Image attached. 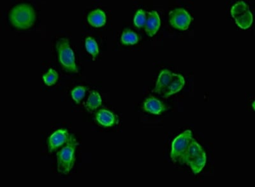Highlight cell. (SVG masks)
Returning <instances> with one entry per match:
<instances>
[{"label": "cell", "instance_id": "cell-4", "mask_svg": "<svg viewBox=\"0 0 255 187\" xmlns=\"http://www.w3.org/2000/svg\"><path fill=\"white\" fill-rule=\"evenodd\" d=\"M193 139L192 132L189 129L185 130L175 137L171 144L170 154L171 161L181 164L182 160Z\"/></svg>", "mask_w": 255, "mask_h": 187}, {"label": "cell", "instance_id": "cell-8", "mask_svg": "<svg viewBox=\"0 0 255 187\" xmlns=\"http://www.w3.org/2000/svg\"><path fill=\"white\" fill-rule=\"evenodd\" d=\"M161 25V21L159 13L157 11H151L147 12V21L145 27V31L149 37H152L159 30Z\"/></svg>", "mask_w": 255, "mask_h": 187}, {"label": "cell", "instance_id": "cell-15", "mask_svg": "<svg viewBox=\"0 0 255 187\" xmlns=\"http://www.w3.org/2000/svg\"><path fill=\"white\" fill-rule=\"evenodd\" d=\"M207 162V156L205 151L197 155L189 162L188 165L190 166L191 170L195 174H198L204 169Z\"/></svg>", "mask_w": 255, "mask_h": 187}, {"label": "cell", "instance_id": "cell-9", "mask_svg": "<svg viewBox=\"0 0 255 187\" xmlns=\"http://www.w3.org/2000/svg\"><path fill=\"white\" fill-rule=\"evenodd\" d=\"M97 123L103 127H109L118 124V117L109 110L101 109L96 113Z\"/></svg>", "mask_w": 255, "mask_h": 187}, {"label": "cell", "instance_id": "cell-10", "mask_svg": "<svg viewBox=\"0 0 255 187\" xmlns=\"http://www.w3.org/2000/svg\"><path fill=\"white\" fill-rule=\"evenodd\" d=\"M173 73L169 69H164L160 72L157 82L156 83L155 89L153 92L159 94H164V92L172 80Z\"/></svg>", "mask_w": 255, "mask_h": 187}, {"label": "cell", "instance_id": "cell-13", "mask_svg": "<svg viewBox=\"0 0 255 187\" xmlns=\"http://www.w3.org/2000/svg\"><path fill=\"white\" fill-rule=\"evenodd\" d=\"M106 15L101 9H96L91 11L87 15V21L90 25L94 28H100L106 23Z\"/></svg>", "mask_w": 255, "mask_h": 187}, {"label": "cell", "instance_id": "cell-21", "mask_svg": "<svg viewBox=\"0 0 255 187\" xmlns=\"http://www.w3.org/2000/svg\"><path fill=\"white\" fill-rule=\"evenodd\" d=\"M147 21V12L142 9H139L135 13L134 22L135 26L138 28H144Z\"/></svg>", "mask_w": 255, "mask_h": 187}, {"label": "cell", "instance_id": "cell-11", "mask_svg": "<svg viewBox=\"0 0 255 187\" xmlns=\"http://www.w3.org/2000/svg\"><path fill=\"white\" fill-rule=\"evenodd\" d=\"M143 108L146 112L150 113L151 114L157 115V116L161 115L168 109L164 103L154 97H150L144 101Z\"/></svg>", "mask_w": 255, "mask_h": 187}, {"label": "cell", "instance_id": "cell-1", "mask_svg": "<svg viewBox=\"0 0 255 187\" xmlns=\"http://www.w3.org/2000/svg\"><path fill=\"white\" fill-rule=\"evenodd\" d=\"M36 13L31 4L21 3L17 4L9 13V20L12 25L20 29L30 28L35 24Z\"/></svg>", "mask_w": 255, "mask_h": 187}, {"label": "cell", "instance_id": "cell-18", "mask_svg": "<svg viewBox=\"0 0 255 187\" xmlns=\"http://www.w3.org/2000/svg\"><path fill=\"white\" fill-rule=\"evenodd\" d=\"M85 47L88 53L92 57L93 61L98 58L99 47L94 38L88 37L85 40Z\"/></svg>", "mask_w": 255, "mask_h": 187}, {"label": "cell", "instance_id": "cell-5", "mask_svg": "<svg viewBox=\"0 0 255 187\" xmlns=\"http://www.w3.org/2000/svg\"><path fill=\"white\" fill-rule=\"evenodd\" d=\"M231 14L239 28L247 29L252 26L253 15L249 6L245 2L241 1L235 4L231 9Z\"/></svg>", "mask_w": 255, "mask_h": 187}, {"label": "cell", "instance_id": "cell-6", "mask_svg": "<svg viewBox=\"0 0 255 187\" xmlns=\"http://www.w3.org/2000/svg\"><path fill=\"white\" fill-rule=\"evenodd\" d=\"M191 20V15L184 8H175L169 12V22L171 26L179 30L188 29Z\"/></svg>", "mask_w": 255, "mask_h": 187}, {"label": "cell", "instance_id": "cell-14", "mask_svg": "<svg viewBox=\"0 0 255 187\" xmlns=\"http://www.w3.org/2000/svg\"><path fill=\"white\" fill-rule=\"evenodd\" d=\"M204 151L200 144L193 138L190 144H189L188 150H187L186 154H185L183 159L182 160L181 164H186L188 165V164L191 160L195 158V157L204 152Z\"/></svg>", "mask_w": 255, "mask_h": 187}, {"label": "cell", "instance_id": "cell-12", "mask_svg": "<svg viewBox=\"0 0 255 187\" xmlns=\"http://www.w3.org/2000/svg\"><path fill=\"white\" fill-rule=\"evenodd\" d=\"M185 85V80L183 76L180 74L173 73L172 80L171 81L168 88L164 92L163 97L165 98H169L173 94L181 91Z\"/></svg>", "mask_w": 255, "mask_h": 187}, {"label": "cell", "instance_id": "cell-2", "mask_svg": "<svg viewBox=\"0 0 255 187\" xmlns=\"http://www.w3.org/2000/svg\"><path fill=\"white\" fill-rule=\"evenodd\" d=\"M79 143L74 134L65 146L57 153V169L59 173L67 175L73 169L76 162V151Z\"/></svg>", "mask_w": 255, "mask_h": 187}, {"label": "cell", "instance_id": "cell-3", "mask_svg": "<svg viewBox=\"0 0 255 187\" xmlns=\"http://www.w3.org/2000/svg\"><path fill=\"white\" fill-rule=\"evenodd\" d=\"M58 52L59 62L63 68L69 73H78V67L76 63V58L69 39L62 38L58 40L56 46Z\"/></svg>", "mask_w": 255, "mask_h": 187}, {"label": "cell", "instance_id": "cell-7", "mask_svg": "<svg viewBox=\"0 0 255 187\" xmlns=\"http://www.w3.org/2000/svg\"><path fill=\"white\" fill-rule=\"evenodd\" d=\"M71 134L66 129H59L49 136L47 141V146L49 153H53L65 145L69 141Z\"/></svg>", "mask_w": 255, "mask_h": 187}, {"label": "cell", "instance_id": "cell-20", "mask_svg": "<svg viewBox=\"0 0 255 187\" xmlns=\"http://www.w3.org/2000/svg\"><path fill=\"white\" fill-rule=\"evenodd\" d=\"M87 90V88L85 86L76 87L72 90L71 96L77 104H80L81 101L84 99Z\"/></svg>", "mask_w": 255, "mask_h": 187}, {"label": "cell", "instance_id": "cell-19", "mask_svg": "<svg viewBox=\"0 0 255 187\" xmlns=\"http://www.w3.org/2000/svg\"><path fill=\"white\" fill-rule=\"evenodd\" d=\"M59 75L58 72L53 68L49 69L47 73L43 75V80L47 86H52L58 82Z\"/></svg>", "mask_w": 255, "mask_h": 187}, {"label": "cell", "instance_id": "cell-16", "mask_svg": "<svg viewBox=\"0 0 255 187\" xmlns=\"http://www.w3.org/2000/svg\"><path fill=\"white\" fill-rule=\"evenodd\" d=\"M102 103L101 96L98 92L92 91L90 92L86 102H85V108L89 112H93L97 108L100 107Z\"/></svg>", "mask_w": 255, "mask_h": 187}, {"label": "cell", "instance_id": "cell-17", "mask_svg": "<svg viewBox=\"0 0 255 187\" xmlns=\"http://www.w3.org/2000/svg\"><path fill=\"white\" fill-rule=\"evenodd\" d=\"M121 41L126 46H133L139 42V37L134 31L130 29H125L122 33Z\"/></svg>", "mask_w": 255, "mask_h": 187}]
</instances>
